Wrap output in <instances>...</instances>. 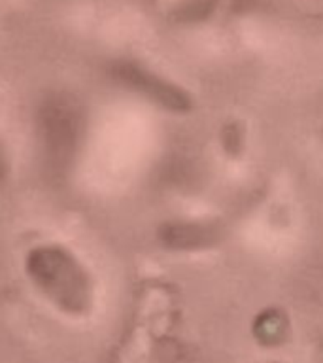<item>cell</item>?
I'll use <instances>...</instances> for the list:
<instances>
[{"instance_id":"6da1fadb","label":"cell","mask_w":323,"mask_h":363,"mask_svg":"<svg viewBox=\"0 0 323 363\" xmlns=\"http://www.w3.org/2000/svg\"><path fill=\"white\" fill-rule=\"evenodd\" d=\"M28 269L34 280L55 295L57 299L78 301L85 288V278L78 263L57 248L36 250L30 259Z\"/></svg>"},{"instance_id":"7a4b0ae2","label":"cell","mask_w":323,"mask_h":363,"mask_svg":"<svg viewBox=\"0 0 323 363\" xmlns=\"http://www.w3.org/2000/svg\"><path fill=\"white\" fill-rule=\"evenodd\" d=\"M45 129V144L47 152L55 155L57 161L70 155L76 140V129H74L72 119L62 106H47L44 116Z\"/></svg>"}]
</instances>
